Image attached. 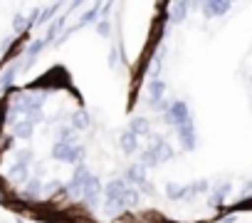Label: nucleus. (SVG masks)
Instances as JSON below:
<instances>
[{"mask_svg": "<svg viewBox=\"0 0 252 223\" xmlns=\"http://www.w3.org/2000/svg\"><path fill=\"white\" fill-rule=\"evenodd\" d=\"M89 176H92V171H89V166H87V164H79V166H74V171H72V179L64 184V198H67V201H79Z\"/></svg>", "mask_w": 252, "mask_h": 223, "instance_id": "1", "label": "nucleus"}, {"mask_svg": "<svg viewBox=\"0 0 252 223\" xmlns=\"http://www.w3.org/2000/svg\"><path fill=\"white\" fill-rule=\"evenodd\" d=\"M82 206L87 208V211H96V208H101V201H104V184H101V179L99 176H89L87 179V186H84V191H82Z\"/></svg>", "mask_w": 252, "mask_h": 223, "instance_id": "2", "label": "nucleus"}, {"mask_svg": "<svg viewBox=\"0 0 252 223\" xmlns=\"http://www.w3.org/2000/svg\"><path fill=\"white\" fill-rule=\"evenodd\" d=\"M163 122H166V124H171L173 129L186 127V124H193V117H190V107H188V102H186V99H173V102H171V107H168V112L163 114Z\"/></svg>", "mask_w": 252, "mask_h": 223, "instance_id": "3", "label": "nucleus"}, {"mask_svg": "<svg viewBox=\"0 0 252 223\" xmlns=\"http://www.w3.org/2000/svg\"><path fill=\"white\" fill-rule=\"evenodd\" d=\"M124 181H126V186H134V188L141 191V188L149 184V179H146V169L139 166V164H131L129 169H126V174H124Z\"/></svg>", "mask_w": 252, "mask_h": 223, "instance_id": "4", "label": "nucleus"}, {"mask_svg": "<svg viewBox=\"0 0 252 223\" xmlns=\"http://www.w3.org/2000/svg\"><path fill=\"white\" fill-rule=\"evenodd\" d=\"M163 94H166V82L161 77H151L149 79V87H146V97H149V104H158L163 102Z\"/></svg>", "mask_w": 252, "mask_h": 223, "instance_id": "5", "label": "nucleus"}, {"mask_svg": "<svg viewBox=\"0 0 252 223\" xmlns=\"http://www.w3.org/2000/svg\"><path fill=\"white\" fill-rule=\"evenodd\" d=\"M5 179H8L10 186H15V188L20 186V188H23V186L28 184V179H30V169H28V166H18V164H13V166L8 169Z\"/></svg>", "mask_w": 252, "mask_h": 223, "instance_id": "6", "label": "nucleus"}, {"mask_svg": "<svg viewBox=\"0 0 252 223\" xmlns=\"http://www.w3.org/2000/svg\"><path fill=\"white\" fill-rule=\"evenodd\" d=\"M67 122H69V127H72L74 132H84V129L92 127V117H89L87 109H74L72 114L67 117Z\"/></svg>", "mask_w": 252, "mask_h": 223, "instance_id": "7", "label": "nucleus"}, {"mask_svg": "<svg viewBox=\"0 0 252 223\" xmlns=\"http://www.w3.org/2000/svg\"><path fill=\"white\" fill-rule=\"evenodd\" d=\"M47 47V42H45V37H37V40H32L30 45H28V50H25V62H23V70L28 72L32 65H35V60H37V55L42 52Z\"/></svg>", "mask_w": 252, "mask_h": 223, "instance_id": "8", "label": "nucleus"}, {"mask_svg": "<svg viewBox=\"0 0 252 223\" xmlns=\"http://www.w3.org/2000/svg\"><path fill=\"white\" fill-rule=\"evenodd\" d=\"M176 134H178V142H181L183 151H193V149H195L198 139H195V127H193V124L178 127V129H176Z\"/></svg>", "mask_w": 252, "mask_h": 223, "instance_id": "9", "label": "nucleus"}, {"mask_svg": "<svg viewBox=\"0 0 252 223\" xmlns=\"http://www.w3.org/2000/svg\"><path fill=\"white\" fill-rule=\"evenodd\" d=\"M119 147H121L124 154H139V151H141V142H139V137L131 134L129 129L121 132V137H119Z\"/></svg>", "mask_w": 252, "mask_h": 223, "instance_id": "10", "label": "nucleus"}, {"mask_svg": "<svg viewBox=\"0 0 252 223\" xmlns=\"http://www.w3.org/2000/svg\"><path fill=\"white\" fill-rule=\"evenodd\" d=\"M55 142L67 144V147H77L79 144V132H74L69 124H60L57 132H55Z\"/></svg>", "mask_w": 252, "mask_h": 223, "instance_id": "11", "label": "nucleus"}, {"mask_svg": "<svg viewBox=\"0 0 252 223\" xmlns=\"http://www.w3.org/2000/svg\"><path fill=\"white\" fill-rule=\"evenodd\" d=\"M18 70H20V65H18V62H13V65H8L3 72H0V89H3V92L13 89L15 77H18Z\"/></svg>", "mask_w": 252, "mask_h": 223, "instance_id": "12", "label": "nucleus"}, {"mask_svg": "<svg viewBox=\"0 0 252 223\" xmlns=\"http://www.w3.org/2000/svg\"><path fill=\"white\" fill-rule=\"evenodd\" d=\"M121 201H124L126 211H134V208H139V206H141V193H139V188H134V186H126V188H124V193H121Z\"/></svg>", "mask_w": 252, "mask_h": 223, "instance_id": "13", "label": "nucleus"}, {"mask_svg": "<svg viewBox=\"0 0 252 223\" xmlns=\"http://www.w3.org/2000/svg\"><path fill=\"white\" fill-rule=\"evenodd\" d=\"M129 132L136 134L139 139H141V137H149V134H151V122H149L146 117H131V122H129Z\"/></svg>", "mask_w": 252, "mask_h": 223, "instance_id": "14", "label": "nucleus"}, {"mask_svg": "<svg viewBox=\"0 0 252 223\" xmlns=\"http://www.w3.org/2000/svg\"><path fill=\"white\" fill-rule=\"evenodd\" d=\"M168 10H171V15H168V20L171 23H183L186 20V15H188V10H190V3H173V5H166Z\"/></svg>", "mask_w": 252, "mask_h": 223, "instance_id": "15", "label": "nucleus"}, {"mask_svg": "<svg viewBox=\"0 0 252 223\" xmlns=\"http://www.w3.org/2000/svg\"><path fill=\"white\" fill-rule=\"evenodd\" d=\"M32 134H35V127H32L30 122L18 119V122L13 124V139H32Z\"/></svg>", "mask_w": 252, "mask_h": 223, "instance_id": "16", "label": "nucleus"}, {"mask_svg": "<svg viewBox=\"0 0 252 223\" xmlns=\"http://www.w3.org/2000/svg\"><path fill=\"white\" fill-rule=\"evenodd\" d=\"M126 188V181H124V176H114L106 186H104V198H116V196H121V191Z\"/></svg>", "mask_w": 252, "mask_h": 223, "instance_id": "17", "label": "nucleus"}, {"mask_svg": "<svg viewBox=\"0 0 252 223\" xmlns=\"http://www.w3.org/2000/svg\"><path fill=\"white\" fill-rule=\"evenodd\" d=\"M136 164L139 166H144V169H156V166H161L158 164V159H156V154L146 147V149H141L139 154H136Z\"/></svg>", "mask_w": 252, "mask_h": 223, "instance_id": "18", "label": "nucleus"}, {"mask_svg": "<svg viewBox=\"0 0 252 223\" xmlns=\"http://www.w3.org/2000/svg\"><path fill=\"white\" fill-rule=\"evenodd\" d=\"M166 196L171 201H188V186H181V184H166Z\"/></svg>", "mask_w": 252, "mask_h": 223, "instance_id": "19", "label": "nucleus"}, {"mask_svg": "<svg viewBox=\"0 0 252 223\" xmlns=\"http://www.w3.org/2000/svg\"><path fill=\"white\" fill-rule=\"evenodd\" d=\"M64 23H67V15H60V18H55V20H52V25H50L47 35H45V42H47V45H50V42H55V37H57V35H62Z\"/></svg>", "mask_w": 252, "mask_h": 223, "instance_id": "20", "label": "nucleus"}, {"mask_svg": "<svg viewBox=\"0 0 252 223\" xmlns=\"http://www.w3.org/2000/svg\"><path fill=\"white\" fill-rule=\"evenodd\" d=\"M69 154H72V147H67V144H60V142H55L52 144V159L55 161H69Z\"/></svg>", "mask_w": 252, "mask_h": 223, "instance_id": "21", "label": "nucleus"}, {"mask_svg": "<svg viewBox=\"0 0 252 223\" xmlns=\"http://www.w3.org/2000/svg\"><path fill=\"white\" fill-rule=\"evenodd\" d=\"M203 10H205V18H215V15L227 13L230 10V3H205Z\"/></svg>", "mask_w": 252, "mask_h": 223, "instance_id": "22", "label": "nucleus"}, {"mask_svg": "<svg viewBox=\"0 0 252 223\" xmlns=\"http://www.w3.org/2000/svg\"><path fill=\"white\" fill-rule=\"evenodd\" d=\"M99 10H101V5H94V8H89V10L82 15V20L74 25V30H79V28H84V25H89V23H96V20H99Z\"/></svg>", "mask_w": 252, "mask_h": 223, "instance_id": "23", "label": "nucleus"}, {"mask_svg": "<svg viewBox=\"0 0 252 223\" xmlns=\"http://www.w3.org/2000/svg\"><path fill=\"white\" fill-rule=\"evenodd\" d=\"M60 8H62L60 3H52V5L42 8V10H40V18H37V25H45L47 20H52V18H55V15L60 13Z\"/></svg>", "mask_w": 252, "mask_h": 223, "instance_id": "24", "label": "nucleus"}, {"mask_svg": "<svg viewBox=\"0 0 252 223\" xmlns=\"http://www.w3.org/2000/svg\"><path fill=\"white\" fill-rule=\"evenodd\" d=\"M227 191H230V184H227V181H222V184H218V186L213 188V196H210V203H213V206H220Z\"/></svg>", "mask_w": 252, "mask_h": 223, "instance_id": "25", "label": "nucleus"}, {"mask_svg": "<svg viewBox=\"0 0 252 223\" xmlns=\"http://www.w3.org/2000/svg\"><path fill=\"white\" fill-rule=\"evenodd\" d=\"M13 30L18 33V37H23V35L30 30V23H28V18H25L23 13H18V15L13 18Z\"/></svg>", "mask_w": 252, "mask_h": 223, "instance_id": "26", "label": "nucleus"}, {"mask_svg": "<svg viewBox=\"0 0 252 223\" xmlns=\"http://www.w3.org/2000/svg\"><path fill=\"white\" fill-rule=\"evenodd\" d=\"M84 159H87V149L82 144H77V147H72V154H69V161L67 164L79 166V164H84Z\"/></svg>", "mask_w": 252, "mask_h": 223, "instance_id": "27", "label": "nucleus"}, {"mask_svg": "<svg viewBox=\"0 0 252 223\" xmlns=\"http://www.w3.org/2000/svg\"><path fill=\"white\" fill-rule=\"evenodd\" d=\"M96 35L99 37H111V20L109 18H99L96 20Z\"/></svg>", "mask_w": 252, "mask_h": 223, "instance_id": "28", "label": "nucleus"}, {"mask_svg": "<svg viewBox=\"0 0 252 223\" xmlns=\"http://www.w3.org/2000/svg\"><path fill=\"white\" fill-rule=\"evenodd\" d=\"M15 164L30 169V164H32V151H30V149H20V151H15Z\"/></svg>", "mask_w": 252, "mask_h": 223, "instance_id": "29", "label": "nucleus"}, {"mask_svg": "<svg viewBox=\"0 0 252 223\" xmlns=\"http://www.w3.org/2000/svg\"><path fill=\"white\" fill-rule=\"evenodd\" d=\"M25 122H30L32 127H35V124H42V122H45V112H28Z\"/></svg>", "mask_w": 252, "mask_h": 223, "instance_id": "30", "label": "nucleus"}]
</instances>
